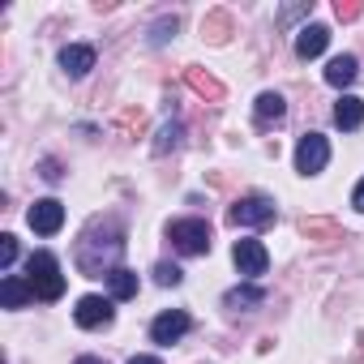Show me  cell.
I'll return each mask as SVG.
<instances>
[{
    "mask_svg": "<svg viewBox=\"0 0 364 364\" xmlns=\"http://www.w3.org/2000/svg\"><path fill=\"white\" fill-rule=\"evenodd\" d=\"M334 124H338L343 133H355V129L364 124V99H355V95H343V99L334 103Z\"/></svg>",
    "mask_w": 364,
    "mask_h": 364,
    "instance_id": "cell-13",
    "label": "cell"
},
{
    "mask_svg": "<svg viewBox=\"0 0 364 364\" xmlns=\"http://www.w3.org/2000/svg\"><path fill=\"white\" fill-rule=\"evenodd\" d=\"M26 223H31L39 236H56V232L65 228V206H60L56 198H43V202H35V206H31Z\"/></svg>",
    "mask_w": 364,
    "mask_h": 364,
    "instance_id": "cell-8",
    "label": "cell"
},
{
    "mask_svg": "<svg viewBox=\"0 0 364 364\" xmlns=\"http://www.w3.org/2000/svg\"><path fill=\"white\" fill-rule=\"evenodd\" d=\"M189 313L185 309H167V313H159L154 321H150V338L159 343V347H171V343H180V338H185L189 334Z\"/></svg>",
    "mask_w": 364,
    "mask_h": 364,
    "instance_id": "cell-5",
    "label": "cell"
},
{
    "mask_svg": "<svg viewBox=\"0 0 364 364\" xmlns=\"http://www.w3.org/2000/svg\"><path fill=\"white\" fill-rule=\"evenodd\" d=\"M167 240L185 257H202V253H210V223L206 219H176V223H167Z\"/></svg>",
    "mask_w": 364,
    "mask_h": 364,
    "instance_id": "cell-2",
    "label": "cell"
},
{
    "mask_svg": "<svg viewBox=\"0 0 364 364\" xmlns=\"http://www.w3.org/2000/svg\"><path fill=\"white\" fill-rule=\"evenodd\" d=\"M43 180H60V163H56V159L43 163Z\"/></svg>",
    "mask_w": 364,
    "mask_h": 364,
    "instance_id": "cell-25",
    "label": "cell"
},
{
    "mask_svg": "<svg viewBox=\"0 0 364 364\" xmlns=\"http://www.w3.org/2000/svg\"><path fill=\"white\" fill-rule=\"evenodd\" d=\"M60 69H65L69 77H86V73L95 69V48H90V43H69V48L60 52Z\"/></svg>",
    "mask_w": 364,
    "mask_h": 364,
    "instance_id": "cell-10",
    "label": "cell"
},
{
    "mask_svg": "<svg viewBox=\"0 0 364 364\" xmlns=\"http://www.w3.org/2000/svg\"><path fill=\"white\" fill-rule=\"evenodd\" d=\"M355 73H360L355 56H334V60L326 65V82H330V86H338V90H343V86H351V82H355Z\"/></svg>",
    "mask_w": 364,
    "mask_h": 364,
    "instance_id": "cell-14",
    "label": "cell"
},
{
    "mask_svg": "<svg viewBox=\"0 0 364 364\" xmlns=\"http://www.w3.org/2000/svg\"><path fill=\"white\" fill-rule=\"evenodd\" d=\"M107 291H112V300H133V296H137V274L124 270V266L112 270V274H107Z\"/></svg>",
    "mask_w": 364,
    "mask_h": 364,
    "instance_id": "cell-15",
    "label": "cell"
},
{
    "mask_svg": "<svg viewBox=\"0 0 364 364\" xmlns=\"http://www.w3.org/2000/svg\"><path fill=\"white\" fill-rule=\"evenodd\" d=\"M180 279H185V270H180V266H171V262H159L154 266V283L159 287H180Z\"/></svg>",
    "mask_w": 364,
    "mask_h": 364,
    "instance_id": "cell-20",
    "label": "cell"
},
{
    "mask_svg": "<svg viewBox=\"0 0 364 364\" xmlns=\"http://www.w3.org/2000/svg\"><path fill=\"white\" fill-rule=\"evenodd\" d=\"M262 300H266V291H262V287H232V291L223 296V309L240 313V309H257Z\"/></svg>",
    "mask_w": 364,
    "mask_h": 364,
    "instance_id": "cell-16",
    "label": "cell"
},
{
    "mask_svg": "<svg viewBox=\"0 0 364 364\" xmlns=\"http://www.w3.org/2000/svg\"><path fill=\"white\" fill-rule=\"evenodd\" d=\"M326 43H330V31H326L321 22H313V26H304V31L296 35V56H300V60H313V56L326 52Z\"/></svg>",
    "mask_w": 364,
    "mask_h": 364,
    "instance_id": "cell-11",
    "label": "cell"
},
{
    "mask_svg": "<svg viewBox=\"0 0 364 364\" xmlns=\"http://www.w3.org/2000/svg\"><path fill=\"white\" fill-rule=\"evenodd\" d=\"M35 300V287L26 283V279H18V274H5L0 279V304L5 309H22V304H31Z\"/></svg>",
    "mask_w": 364,
    "mask_h": 364,
    "instance_id": "cell-12",
    "label": "cell"
},
{
    "mask_svg": "<svg viewBox=\"0 0 364 364\" xmlns=\"http://www.w3.org/2000/svg\"><path fill=\"white\" fill-rule=\"evenodd\" d=\"M202 35H206V39H215V43H223V39L232 35V14H223V9L206 14V22H202Z\"/></svg>",
    "mask_w": 364,
    "mask_h": 364,
    "instance_id": "cell-18",
    "label": "cell"
},
{
    "mask_svg": "<svg viewBox=\"0 0 364 364\" xmlns=\"http://www.w3.org/2000/svg\"><path fill=\"white\" fill-rule=\"evenodd\" d=\"M73 364H107V360H99V355H77Z\"/></svg>",
    "mask_w": 364,
    "mask_h": 364,
    "instance_id": "cell-28",
    "label": "cell"
},
{
    "mask_svg": "<svg viewBox=\"0 0 364 364\" xmlns=\"http://www.w3.org/2000/svg\"><path fill=\"white\" fill-rule=\"evenodd\" d=\"M180 146V124L171 120V124H163L159 129V141H154V154H167V150H176Z\"/></svg>",
    "mask_w": 364,
    "mask_h": 364,
    "instance_id": "cell-21",
    "label": "cell"
},
{
    "mask_svg": "<svg viewBox=\"0 0 364 364\" xmlns=\"http://www.w3.org/2000/svg\"><path fill=\"white\" fill-rule=\"evenodd\" d=\"M232 262H236V270H240L245 279H257V274H266L270 253H266V245H262V240H236Z\"/></svg>",
    "mask_w": 364,
    "mask_h": 364,
    "instance_id": "cell-6",
    "label": "cell"
},
{
    "mask_svg": "<svg viewBox=\"0 0 364 364\" xmlns=\"http://www.w3.org/2000/svg\"><path fill=\"white\" fill-rule=\"evenodd\" d=\"M274 219H279V210H274V202L262 198V193H249V198H240V202L228 210V223H232V228H270Z\"/></svg>",
    "mask_w": 364,
    "mask_h": 364,
    "instance_id": "cell-3",
    "label": "cell"
},
{
    "mask_svg": "<svg viewBox=\"0 0 364 364\" xmlns=\"http://www.w3.org/2000/svg\"><path fill=\"white\" fill-rule=\"evenodd\" d=\"M14 262H18V236H9V232H5V236H0V266L9 270Z\"/></svg>",
    "mask_w": 364,
    "mask_h": 364,
    "instance_id": "cell-22",
    "label": "cell"
},
{
    "mask_svg": "<svg viewBox=\"0 0 364 364\" xmlns=\"http://www.w3.org/2000/svg\"><path fill=\"white\" fill-rule=\"evenodd\" d=\"M300 236H309V240H321V245H330V240H338V228H334L330 219H300Z\"/></svg>",
    "mask_w": 364,
    "mask_h": 364,
    "instance_id": "cell-19",
    "label": "cell"
},
{
    "mask_svg": "<svg viewBox=\"0 0 364 364\" xmlns=\"http://www.w3.org/2000/svg\"><path fill=\"white\" fill-rule=\"evenodd\" d=\"M129 364H163V360H159V355H133Z\"/></svg>",
    "mask_w": 364,
    "mask_h": 364,
    "instance_id": "cell-27",
    "label": "cell"
},
{
    "mask_svg": "<svg viewBox=\"0 0 364 364\" xmlns=\"http://www.w3.org/2000/svg\"><path fill=\"white\" fill-rule=\"evenodd\" d=\"M167 31L176 35V18H171V22H159V26H154V43H163V39H167Z\"/></svg>",
    "mask_w": 364,
    "mask_h": 364,
    "instance_id": "cell-24",
    "label": "cell"
},
{
    "mask_svg": "<svg viewBox=\"0 0 364 364\" xmlns=\"http://www.w3.org/2000/svg\"><path fill=\"white\" fill-rule=\"evenodd\" d=\"M112 317H116V309H112V300H107V296H82V300H77V309H73V321H77L82 330L112 326Z\"/></svg>",
    "mask_w": 364,
    "mask_h": 364,
    "instance_id": "cell-7",
    "label": "cell"
},
{
    "mask_svg": "<svg viewBox=\"0 0 364 364\" xmlns=\"http://www.w3.org/2000/svg\"><path fill=\"white\" fill-rule=\"evenodd\" d=\"M351 206L364 215V180H360V185H355V193H351Z\"/></svg>",
    "mask_w": 364,
    "mask_h": 364,
    "instance_id": "cell-26",
    "label": "cell"
},
{
    "mask_svg": "<svg viewBox=\"0 0 364 364\" xmlns=\"http://www.w3.org/2000/svg\"><path fill=\"white\" fill-rule=\"evenodd\" d=\"M287 116V103H283V95H274V90H262L257 95V120L262 124H270V120H283Z\"/></svg>",
    "mask_w": 364,
    "mask_h": 364,
    "instance_id": "cell-17",
    "label": "cell"
},
{
    "mask_svg": "<svg viewBox=\"0 0 364 364\" xmlns=\"http://www.w3.org/2000/svg\"><path fill=\"white\" fill-rule=\"evenodd\" d=\"M326 163H330V141L321 133H304L296 141V171L300 176H317V171H326Z\"/></svg>",
    "mask_w": 364,
    "mask_h": 364,
    "instance_id": "cell-4",
    "label": "cell"
},
{
    "mask_svg": "<svg viewBox=\"0 0 364 364\" xmlns=\"http://www.w3.org/2000/svg\"><path fill=\"white\" fill-rule=\"evenodd\" d=\"M26 283L35 287V296H39V300H60V296H65L60 262H56L48 249H39V253H31V257H26Z\"/></svg>",
    "mask_w": 364,
    "mask_h": 364,
    "instance_id": "cell-1",
    "label": "cell"
},
{
    "mask_svg": "<svg viewBox=\"0 0 364 364\" xmlns=\"http://www.w3.org/2000/svg\"><path fill=\"white\" fill-rule=\"evenodd\" d=\"M185 82H189V90H193V95H202L206 103H223V99H228V90H223V82H219L215 73H206V69H198V65H189V69H185Z\"/></svg>",
    "mask_w": 364,
    "mask_h": 364,
    "instance_id": "cell-9",
    "label": "cell"
},
{
    "mask_svg": "<svg viewBox=\"0 0 364 364\" xmlns=\"http://www.w3.org/2000/svg\"><path fill=\"white\" fill-rule=\"evenodd\" d=\"M334 18H338V22H355V18H360V5H355V0H338V5H334Z\"/></svg>",
    "mask_w": 364,
    "mask_h": 364,
    "instance_id": "cell-23",
    "label": "cell"
}]
</instances>
